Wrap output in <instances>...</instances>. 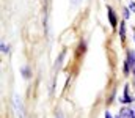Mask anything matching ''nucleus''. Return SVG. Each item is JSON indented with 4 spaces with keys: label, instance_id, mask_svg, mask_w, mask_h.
Masks as SVG:
<instances>
[{
    "label": "nucleus",
    "instance_id": "obj_14",
    "mask_svg": "<svg viewBox=\"0 0 135 118\" xmlns=\"http://www.w3.org/2000/svg\"><path fill=\"white\" fill-rule=\"evenodd\" d=\"M116 118H123V117H121V115H118V117H116Z\"/></svg>",
    "mask_w": 135,
    "mask_h": 118
},
{
    "label": "nucleus",
    "instance_id": "obj_7",
    "mask_svg": "<svg viewBox=\"0 0 135 118\" xmlns=\"http://www.w3.org/2000/svg\"><path fill=\"white\" fill-rule=\"evenodd\" d=\"M22 74H24V77L28 79L30 77V73H28V68H22Z\"/></svg>",
    "mask_w": 135,
    "mask_h": 118
},
{
    "label": "nucleus",
    "instance_id": "obj_1",
    "mask_svg": "<svg viewBox=\"0 0 135 118\" xmlns=\"http://www.w3.org/2000/svg\"><path fill=\"white\" fill-rule=\"evenodd\" d=\"M108 10V21H110V25L113 27V29H116V25H118V21H116V16H115V13H113V10L108 6L107 8Z\"/></svg>",
    "mask_w": 135,
    "mask_h": 118
},
{
    "label": "nucleus",
    "instance_id": "obj_13",
    "mask_svg": "<svg viewBox=\"0 0 135 118\" xmlns=\"http://www.w3.org/2000/svg\"><path fill=\"white\" fill-rule=\"evenodd\" d=\"M57 118H61V117H60V115H58V114H57Z\"/></svg>",
    "mask_w": 135,
    "mask_h": 118
},
{
    "label": "nucleus",
    "instance_id": "obj_8",
    "mask_svg": "<svg viewBox=\"0 0 135 118\" xmlns=\"http://www.w3.org/2000/svg\"><path fill=\"white\" fill-rule=\"evenodd\" d=\"M129 17H131V10L126 8V10H124V19H129Z\"/></svg>",
    "mask_w": 135,
    "mask_h": 118
},
{
    "label": "nucleus",
    "instance_id": "obj_3",
    "mask_svg": "<svg viewBox=\"0 0 135 118\" xmlns=\"http://www.w3.org/2000/svg\"><path fill=\"white\" fill-rule=\"evenodd\" d=\"M127 62H129V65L132 68L135 66V52L134 50H127Z\"/></svg>",
    "mask_w": 135,
    "mask_h": 118
},
{
    "label": "nucleus",
    "instance_id": "obj_5",
    "mask_svg": "<svg viewBox=\"0 0 135 118\" xmlns=\"http://www.w3.org/2000/svg\"><path fill=\"white\" fill-rule=\"evenodd\" d=\"M129 66H131V65H129V62L126 60V62H124V74H126V76H129Z\"/></svg>",
    "mask_w": 135,
    "mask_h": 118
},
{
    "label": "nucleus",
    "instance_id": "obj_10",
    "mask_svg": "<svg viewBox=\"0 0 135 118\" xmlns=\"http://www.w3.org/2000/svg\"><path fill=\"white\" fill-rule=\"evenodd\" d=\"M105 118H112V115H110V112H107V114H105Z\"/></svg>",
    "mask_w": 135,
    "mask_h": 118
},
{
    "label": "nucleus",
    "instance_id": "obj_4",
    "mask_svg": "<svg viewBox=\"0 0 135 118\" xmlns=\"http://www.w3.org/2000/svg\"><path fill=\"white\" fill-rule=\"evenodd\" d=\"M119 35H121V41H126V25H124V22L119 24Z\"/></svg>",
    "mask_w": 135,
    "mask_h": 118
},
{
    "label": "nucleus",
    "instance_id": "obj_6",
    "mask_svg": "<svg viewBox=\"0 0 135 118\" xmlns=\"http://www.w3.org/2000/svg\"><path fill=\"white\" fill-rule=\"evenodd\" d=\"M0 49H2V52H3V54H8V49H9V47H8V46H6L5 43H2V46H0Z\"/></svg>",
    "mask_w": 135,
    "mask_h": 118
},
{
    "label": "nucleus",
    "instance_id": "obj_12",
    "mask_svg": "<svg viewBox=\"0 0 135 118\" xmlns=\"http://www.w3.org/2000/svg\"><path fill=\"white\" fill-rule=\"evenodd\" d=\"M77 2H79V0H72V3H77Z\"/></svg>",
    "mask_w": 135,
    "mask_h": 118
},
{
    "label": "nucleus",
    "instance_id": "obj_2",
    "mask_svg": "<svg viewBox=\"0 0 135 118\" xmlns=\"http://www.w3.org/2000/svg\"><path fill=\"white\" fill-rule=\"evenodd\" d=\"M121 102H124V104H131L132 101H134V98H131L129 96V90H127V87L124 88V96H123V99H119Z\"/></svg>",
    "mask_w": 135,
    "mask_h": 118
},
{
    "label": "nucleus",
    "instance_id": "obj_9",
    "mask_svg": "<svg viewBox=\"0 0 135 118\" xmlns=\"http://www.w3.org/2000/svg\"><path fill=\"white\" fill-rule=\"evenodd\" d=\"M129 10H132L135 13V2H131V3H129Z\"/></svg>",
    "mask_w": 135,
    "mask_h": 118
},
{
    "label": "nucleus",
    "instance_id": "obj_11",
    "mask_svg": "<svg viewBox=\"0 0 135 118\" xmlns=\"http://www.w3.org/2000/svg\"><path fill=\"white\" fill-rule=\"evenodd\" d=\"M132 73H134V74H135V66H134V68H132Z\"/></svg>",
    "mask_w": 135,
    "mask_h": 118
}]
</instances>
